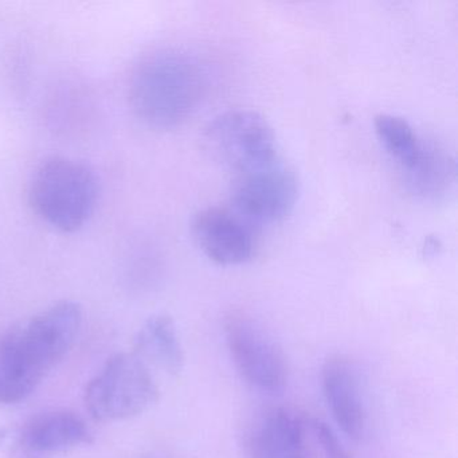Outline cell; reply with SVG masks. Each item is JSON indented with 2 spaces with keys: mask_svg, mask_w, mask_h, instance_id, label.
Instances as JSON below:
<instances>
[{
  "mask_svg": "<svg viewBox=\"0 0 458 458\" xmlns=\"http://www.w3.org/2000/svg\"><path fill=\"white\" fill-rule=\"evenodd\" d=\"M80 304L63 300L0 334V404L34 393L77 342Z\"/></svg>",
  "mask_w": 458,
  "mask_h": 458,
  "instance_id": "cell-1",
  "label": "cell"
},
{
  "mask_svg": "<svg viewBox=\"0 0 458 458\" xmlns=\"http://www.w3.org/2000/svg\"><path fill=\"white\" fill-rule=\"evenodd\" d=\"M205 92V74L189 53L160 49L140 61L130 84L136 116L155 130H171L186 122Z\"/></svg>",
  "mask_w": 458,
  "mask_h": 458,
  "instance_id": "cell-2",
  "label": "cell"
},
{
  "mask_svg": "<svg viewBox=\"0 0 458 458\" xmlns=\"http://www.w3.org/2000/svg\"><path fill=\"white\" fill-rule=\"evenodd\" d=\"M98 179L82 160L50 157L39 163L29 183L31 208L42 221L64 233L81 229L95 211Z\"/></svg>",
  "mask_w": 458,
  "mask_h": 458,
  "instance_id": "cell-3",
  "label": "cell"
},
{
  "mask_svg": "<svg viewBox=\"0 0 458 458\" xmlns=\"http://www.w3.org/2000/svg\"><path fill=\"white\" fill-rule=\"evenodd\" d=\"M159 399L149 367L133 352H119L88 383L85 404L98 422L138 417Z\"/></svg>",
  "mask_w": 458,
  "mask_h": 458,
  "instance_id": "cell-4",
  "label": "cell"
},
{
  "mask_svg": "<svg viewBox=\"0 0 458 458\" xmlns=\"http://www.w3.org/2000/svg\"><path fill=\"white\" fill-rule=\"evenodd\" d=\"M206 148L233 176L281 159L272 125L253 109L235 108L214 117L205 130Z\"/></svg>",
  "mask_w": 458,
  "mask_h": 458,
  "instance_id": "cell-5",
  "label": "cell"
},
{
  "mask_svg": "<svg viewBox=\"0 0 458 458\" xmlns=\"http://www.w3.org/2000/svg\"><path fill=\"white\" fill-rule=\"evenodd\" d=\"M225 340L241 377L261 391L278 393L288 383L283 348L251 316L232 312L224 323Z\"/></svg>",
  "mask_w": 458,
  "mask_h": 458,
  "instance_id": "cell-6",
  "label": "cell"
},
{
  "mask_svg": "<svg viewBox=\"0 0 458 458\" xmlns=\"http://www.w3.org/2000/svg\"><path fill=\"white\" fill-rule=\"evenodd\" d=\"M299 197L293 168L281 157L277 162L233 176L230 203L253 227L275 224L292 213Z\"/></svg>",
  "mask_w": 458,
  "mask_h": 458,
  "instance_id": "cell-7",
  "label": "cell"
},
{
  "mask_svg": "<svg viewBox=\"0 0 458 458\" xmlns=\"http://www.w3.org/2000/svg\"><path fill=\"white\" fill-rule=\"evenodd\" d=\"M92 442L87 422L71 410L38 412L0 430V449L10 458H55Z\"/></svg>",
  "mask_w": 458,
  "mask_h": 458,
  "instance_id": "cell-8",
  "label": "cell"
},
{
  "mask_svg": "<svg viewBox=\"0 0 458 458\" xmlns=\"http://www.w3.org/2000/svg\"><path fill=\"white\" fill-rule=\"evenodd\" d=\"M254 229L232 208L210 206L192 218L195 242L216 264L233 267L245 264L253 257Z\"/></svg>",
  "mask_w": 458,
  "mask_h": 458,
  "instance_id": "cell-9",
  "label": "cell"
},
{
  "mask_svg": "<svg viewBox=\"0 0 458 458\" xmlns=\"http://www.w3.org/2000/svg\"><path fill=\"white\" fill-rule=\"evenodd\" d=\"M324 398L340 430L353 441L366 431V406L355 364L344 356H332L321 369Z\"/></svg>",
  "mask_w": 458,
  "mask_h": 458,
  "instance_id": "cell-10",
  "label": "cell"
},
{
  "mask_svg": "<svg viewBox=\"0 0 458 458\" xmlns=\"http://www.w3.org/2000/svg\"><path fill=\"white\" fill-rule=\"evenodd\" d=\"M248 458H312L304 423L285 409L265 412L249 433Z\"/></svg>",
  "mask_w": 458,
  "mask_h": 458,
  "instance_id": "cell-11",
  "label": "cell"
},
{
  "mask_svg": "<svg viewBox=\"0 0 458 458\" xmlns=\"http://www.w3.org/2000/svg\"><path fill=\"white\" fill-rule=\"evenodd\" d=\"M133 353L147 366H155L171 377L181 374L184 353L175 323L168 315L151 316L135 336Z\"/></svg>",
  "mask_w": 458,
  "mask_h": 458,
  "instance_id": "cell-12",
  "label": "cell"
},
{
  "mask_svg": "<svg viewBox=\"0 0 458 458\" xmlns=\"http://www.w3.org/2000/svg\"><path fill=\"white\" fill-rule=\"evenodd\" d=\"M403 174L412 194L436 200L445 197L454 186L457 165L454 157L441 144L425 139L420 159Z\"/></svg>",
  "mask_w": 458,
  "mask_h": 458,
  "instance_id": "cell-13",
  "label": "cell"
},
{
  "mask_svg": "<svg viewBox=\"0 0 458 458\" xmlns=\"http://www.w3.org/2000/svg\"><path fill=\"white\" fill-rule=\"evenodd\" d=\"M375 133L402 173L409 171L423 151L425 139L415 132L406 119L395 114H380L374 119Z\"/></svg>",
  "mask_w": 458,
  "mask_h": 458,
  "instance_id": "cell-14",
  "label": "cell"
},
{
  "mask_svg": "<svg viewBox=\"0 0 458 458\" xmlns=\"http://www.w3.org/2000/svg\"><path fill=\"white\" fill-rule=\"evenodd\" d=\"M316 439L320 444L326 458H351L347 450L340 444L339 438L327 423L316 420L313 423Z\"/></svg>",
  "mask_w": 458,
  "mask_h": 458,
  "instance_id": "cell-15",
  "label": "cell"
}]
</instances>
